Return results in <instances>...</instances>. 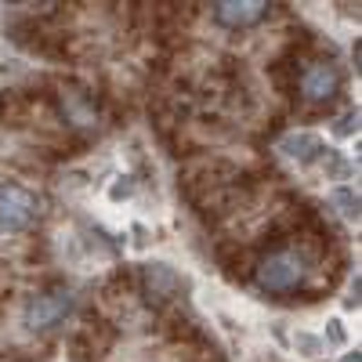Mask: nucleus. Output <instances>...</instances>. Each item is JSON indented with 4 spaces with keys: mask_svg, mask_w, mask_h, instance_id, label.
Segmentation results:
<instances>
[{
    "mask_svg": "<svg viewBox=\"0 0 362 362\" xmlns=\"http://www.w3.org/2000/svg\"><path fill=\"white\" fill-rule=\"evenodd\" d=\"M305 257L297 250H276L257 264V286L268 293H290L305 283Z\"/></svg>",
    "mask_w": 362,
    "mask_h": 362,
    "instance_id": "f257e3e1",
    "label": "nucleus"
},
{
    "mask_svg": "<svg viewBox=\"0 0 362 362\" xmlns=\"http://www.w3.org/2000/svg\"><path fill=\"white\" fill-rule=\"evenodd\" d=\"M69 312H73V293H69V290H54V293H44V297L29 300L25 326L37 329V334H47V329L62 326Z\"/></svg>",
    "mask_w": 362,
    "mask_h": 362,
    "instance_id": "f03ea898",
    "label": "nucleus"
},
{
    "mask_svg": "<svg viewBox=\"0 0 362 362\" xmlns=\"http://www.w3.org/2000/svg\"><path fill=\"white\" fill-rule=\"evenodd\" d=\"M37 218V199L22 185H0V228L4 232H22Z\"/></svg>",
    "mask_w": 362,
    "mask_h": 362,
    "instance_id": "7ed1b4c3",
    "label": "nucleus"
},
{
    "mask_svg": "<svg viewBox=\"0 0 362 362\" xmlns=\"http://www.w3.org/2000/svg\"><path fill=\"white\" fill-rule=\"evenodd\" d=\"M337 87H341V73L334 66H326V62L308 66L305 76H300V95H305L308 102H329L337 95Z\"/></svg>",
    "mask_w": 362,
    "mask_h": 362,
    "instance_id": "20e7f679",
    "label": "nucleus"
},
{
    "mask_svg": "<svg viewBox=\"0 0 362 362\" xmlns=\"http://www.w3.org/2000/svg\"><path fill=\"white\" fill-rule=\"evenodd\" d=\"M268 15V4L264 0H221L214 4V18L228 29H243V25H254Z\"/></svg>",
    "mask_w": 362,
    "mask_h": 362,
    "instance_id": "39448f33",
    "label": "nucleus"
},
{
    "mask_svg": "<svg viewBox=\"0 0 362 362\" xmlns=\"http://www.w3.org/2000/svg\"><path fill=\"white\" fill-rule=\"evenodd\" d=\"M334 199H337V203L344 206V210H341V214H344V218H355V214H358V196H351L348 189H341V192H334Z\"/></svg>",
    "mask_w": 362,
    "mask_h": 362,
    "instance_id": "423d86ee",
    "label": "nucleus"
}]
</instances>
